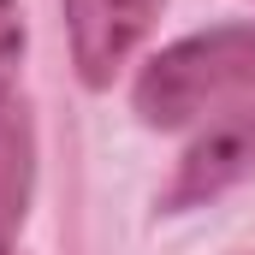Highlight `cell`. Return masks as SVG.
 I'll return each instance as SVG.
<instances>
[{"instance_id":"1","label":"cell","mask_w":255,"mask_h":255,"mask_svg":"<svg viewBox=\"0 0 255 255\" xmlns=\"http://www.w3.org/2000/svg\"><path fill=\"white\" fill-rule=\"evenodd\" d=\"M220 107H255V24L190 36L136 83V113L148 125H184Z\"/></svg>"},{"instance_id":"2","label":"cell","mask_w":255,"mask_h":255,"mask_svg":"<svg viewBox=\"0 0 255 255\" xmlns=\"http://www.w3.org/2000/svg\"><path fill=\"white\" fill-rule=\"evenodd\" d=\"M36 178V130L24 101V24L18 6L0 0V244L24 226Z\"/></svg>"},{"instance_id":"3","label":"cell","mask_w":255,"mask_h":255,"mask_svg":"<svg viewBox=\"0 0 255 255\" xmlns=\"http://www.w3.org/2000/svg\"><path fill=\"white\" fill-rule=\"evenodd\" d=\"M160 0H65V24H71V54L83 83H107L130 48L148 36Z\"/></svg>"},{"instance_id":"4","label":"cell","mask_w":255,"mask_h":255,"mask_svg":"<svg viewBox=\"0 0 255 255\" xmlns=\"http://www.w3.org/2000/svg\"><path fill=\"white\" fill-rule=\"evenodd\" d=\"M250 166H255V107H232V113H220V119L208 125V136L184 154V172H178V184L166 190V208H190L202 196H220L232 178H244Z\"/></svg>"},{"instance_id":"5","label":"cell","mask_w":255,"mask_h":255,"mask_svg":"<svg viewBox=\"0 0 255 255\" xmlns=\"http://www.w3.org/2000/svg\"><path fill=\"white\" fill-rule=\"evenodd\" d=\"M0 255H24V250H12V244H0Z\"/></svg>"}]
</instances>
